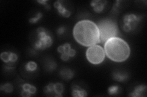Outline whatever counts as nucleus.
I'll return each instance as SVG.
<instances>
[{
  "label": "nucleus",
  "instance_id": "22",
  "mask_svg": "<svg viewBox=\"0 0 147 97\" xmlns=\"http://www.w3.org/2000/svg\"><path fill=\"white\" fill-rule=\"evenodd\" d=\"M66 30V29L65 26H60L57 29V34L59 36L62 35L65 33Z\"/></svg>",
  "mask_w": 147,
  "mask_h": 97
},
{
  "label": "nucleus",
  "instance_id": "10",
  "mask_svg": "<svg viewBox=\"0 0 147 97\" xmlns=\"http://www.w3.org/2000/svg\"><path fill=\"white\" fill-rule=\"evenodd\" d=\"M107 4L105 0H93L90 3V6L95 13H100L105 10Z\"/></svg>",
  "mask_w": 147,
  "mask_h": 97
},
{
  "label": "nucleus",
  "instance_id": "14",
  "mask_svg": "<svg viewBox=\"0 0 147 97\" xmlns=\"http://www.w3.org/2000/svg\"><path fill=\"white\" fill-rule=\"evenodd\" d=\"M59 75L62 78L63 80L69 81L72 80L74 76V72L71 70V69L63 68L59 71Z\"/></svg>",
  "mask_w": 147,
  "mask_h": 97
},
{
  "label": "nucleus",
  "instance_id": "4",
  "mask_svg": "<svg viewBox=\"0 0 147 97\" xmlns=\"http://www.w3.org/2000/svg\"><path fill=\"white\" fill-rule=\"evenodd\" d=\"M53 38L52 35L43 27L36 29V40L33 44L36 50H44L50 48L53 45Z\"/></svg>",
  "mask_w": 147,
  "mask_h": 97
},
{
  "label": "nucleus",
  "instance_id": "7",
  "mask_svg": "<svg viewBox=\"0 0 147 97\" xmlns=\"http://www.w3.org/2000/svg\"><path fill=\"white\" fill-rule=\"evenodd\" d=\"M57 52L61 54L60 58L63 61H67L70 58L74 57L77 55L76 50L72 48L69 43H65L58 46Z\"/></svg>",
  "mask_w": 147,
  "mask_h": 97
},
{
  "label": "nucleus",
  "instance_id": "15",
  "mask_svg": "<svg viewBox=\"0 0 147 97\" xmlns=\"http://www.w3.org/2000/svg\"><path fill=\"white\" fill-rule=\"evenodd\" d=\"M112 78L118 82H125L128 80L129 76L126 73L117 71L112 73Z\"/></svg>",
  "mask_w": 147,
  "mask_h": 97
},
{
  "label": "nucleus",
  "instance_id": "20",
  "mask_svg": "<svg viewBox=\"0 0 147 97\" xmlns=\"http://www.w3.org/2000/svg\"><path fill=\"white\" fill-rule=\"evenodd\" d=\"M0 90L6 94H11L13 90V86L11 82H6L0 86Z\"/></svg>",
  "mask_w": 147,
  "mask_h": 97
},
{
  "label": "nucleus",
  "instance_id": "13",
  "mask_svg": "<svg viewBox=\"0 0 147 97\" xmlns=\"http://www.w3.org/2000/svg\"><path fill=\"white\" fill-rule=\"evenodd\" d=\"M146 91V86L145 84H139L137 86L134 90L129 94V96L132 97H140L144 96Z\"/></svg>",
  "mask_w": 147,
  "mask_h": 97
},
{
  "label": "nucleus",
  "instance_id": "17",
  "mask_svg": "<svg viewBox=\"0 0 147 97\" xmlns=\"http://www.w3.org/2000/svg\"><path fill=\"white\" fill-rule=\"evenodd\" d=\"M122 91V89L118 85H112L107 89V93L109 95H117L120 94Z\"/></svg>",
  "mask_w": 147,
  "mask_h": 97
},
{
  "label": "nucleus",
  "instance_id": "8",
  "mask_svg": "<svg viewBox=\"0 0 147 97\" xmlns=\"http://www.w3.org/2000/svg\"><path fill=\"white\" fill-rule=\"evenodd\" d=\"M0 58L1 59L7 64V67L10 69H13L12 65L13 64L17 63L18 59V55L11 51H4L1 52L0 55Z\"/></svg>",
  "mask_w": 147,
  "mask_h": 97
},
{
  "label": "nucleus",
  "instance_id": "3",
  "mask_svg": "<svg viewBox=\"0 0 147 97\" xmlns=\"http://www.w3.org/2000/svg\"><path fill=\"white\" fill-rule=\"evenodd\" d=\"M100 43H105L110 38L118 37L120 34L117 23L110 18H104L97 23Z\"/></svg>",
  "mask_w": 147,
  "mask_h": 97
},
{
  "label": "nucleus",
  "instance_id": "18",
  "mask_svg": "<svg viewBox=\"0 0 147 97\" xmlns=\"http://www.w3.org/2000/svg\"><path fill=\"white\" fill-rule=\"evenodd\" d=\"M25 69L26 71L28 72H35L38 69V65L37 63L34 61H28L25 65Z\"/></svg>",
  "mask_w": 147,
  "mask_h": 97
},
{
  "label": "nucleus",
  "instance_id": "1",
  "mask_svg": "<svg viewBox=\"0 0 147 97\" xmlns=\"http://www.w3.org/2000/svg\"><path fill=\"white\" fill-rule=\"evenodd\" d=\"M72 34L77 43L85 47L100 43L98 27L93 21L83 20L78 21L74 27Z\"/></svg>",
  "mask_w": 147,
  "mask_h": 97
},
{
  "label": "nucleus",
  "instance_id": "21",
  "mask_svg": "<svg viewBox=\"0 0 147 97\" xmlns=\"http://www.w3.org/2000/svg\"><path fill=\"white\" fill-rule=\"evenodd\" d=\"M42 16H43V14L42 12H38L35 16L30 18L29 22L31 23V24H35V23L38 22L41 19V18H42Z\"/></svg>",
  "mask_w": 147,
  "mask_h": 97
},
{
  "label": "nucleus",
  "instance_id": "12",
  "mask_svg": "<svg viewBox=\"0 0 147 97\" xmlns=\"http://www.w3.org/2000/svg\"><path fill=\"white\" fill-rule=\"evenodd\" d=\"M71 95L74 97H86L88 96V92L77 84H72L71 86Z\"/></svg>",
  "mask_w": 147,
  "mask_h": 97
},
{
  "label": "nucleus",
  "instance_id": "19",
  "mask_svg": "<svg viewBox=\"0 0 147 97\" xmlns=\"http://www.w3.org/2000/svg\"><path fill=\"white\" fill-rule=\"evenodd\" d=\"M54 84L53 82H49L44 87V92L46 95L53 96L54 94Z\"/></svg>",
  "mask_w": 147,
  "mask_h": 97
},
{
  "label": "nucleus",
  "instance_id": "6",
  "mask_svg": "<svg viewBox=\"0 0 147 97\" xmlns=\"http://www.w3.org/2000/svg\"><path fill=\"white\" fill-rule=\"evenodd\" d=\"M142 20V16L134 13H127L123 18V26L122 27L124 32L128 33L131 32Z\"/></svg>",
  "mask_w": 147,
  "mask_h": 97
},
{
  "label": "nucleus",
  "instance_id": "16",
  "mask_svg": "<svg viewBox=\"0 0 147 97\" xmlns=\"http://www.w3.org/2000/svg\"><path fill=\"white\" fill-rule=\"evenodd\" d=\"M64 86L61 82L55 83L53 96L56 97H62L64 92Z\"/></svg>",
  "mask_w": 147,
  "mask_h": 97
},
{
  "label": "nucleus",
  "instance_id": "2",
  "mask_svg": "<svg viewBox=\"0 0 147 97\" xmlns=\"http://www.w3.org/2000/svg\"><path fill=\"white\" fill-rule=\"evenodd\" d=\"M104 49L107 58L116 63L125 61L131 54L129 45L126 41L119 37L107 40L104 43Z\"/></svg>",
  "mask_w": 147,
  "mask_h": 97
},
{
  "label": "nucleus",
  "instance_id": "23",
  "mask_svg": "<svg viewBox=\"0 0 147 97\" xmlns=\"http://www.w3.org/2000/svg\"><path fill=\"white\" fill-rule=\"evenodd\" d=\"M37 2H38V3L42 4V5H44V6H47V3H48V1H47V0H38L37 1Z\"/></svg>",
  "mask_w": 147,
  "mask_h": 97
},
{
  "label": "nucleus",
  "instance_id": "11",
  "mask_svg": "<svg viewBox=\"0 0 147 97\" xmlns=\"http://www.w3.org/2000/svg\"><path fill=\"white\" fill-rule=\"evenodd\" d=\"M37 92L36 87L29 83H24L22 85L21 95L24 97H30Z\"/></svg>",
  "mask_w": 147,
  "mask_h": 97
},
{
  "label": "nucleus",
  "instance_id": "5",
  "mask_svg": "<svg viewBox=\"0 0 147 97\" xmlns=\"http://www.w3.org/2000/svg\"><path fill=\"white\" fill-rule=\"evenodd\" d=\"M105 56L104 48L98 44L90 46L86 51V59L93 65H98L102 63L105 60Z\"/></svg>",
  "mask_w": 147,
  "mask_h": 97
},
{
  "label": "nucleus",
  "instance_id": "9",
  "mask_svg": "<svg viewBox=\"0 0 147 97\" xmlns=\"http://www.w3.org/2000/svg\"><path fill=\"white\" fill-rule=\"evenodd\" d=\"M54 7L57 9L58 14L64 18H69L72 15V12L63 5V1L58 0L53 4Z\"/></svg>",
  "mask_w": 147,
  "mask_h": 97
}]
</instances>
